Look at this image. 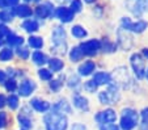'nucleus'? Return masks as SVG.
<instances>
[{
	"label": "nucleus",
	"instance_id": "obj_1",
	"mask_svg": "<svg viewBox=\"0 0 148 130\" xmlns=\"http://www.w3.org/2000/svg\"><path fill=\"white\" fill-rule=\"evenodd\" d=\"M45 125L47 130H66L68 126V121L62 113L51 112L45 116Z\"/></svg>",
	"mask_w": 148,
	"mask_h": 130
},
{
	"label": "nucleus",
	"instance_id": "obj_2",
	"mask_svg": "<svg viewBox=\"0 0 148 130\" xmlns=\"http://www.w3.org/2000/svg\"><path fill=\"white\" fill-rule=\"evenodd\" d=\"M138 120L139 116L131 108H127V109H123L122 112V118H121V127L123 130H131L134 129L138 125Z\"/></svg>",
	"mask_w": 148,
	"mask_h": 130
},
{
	"label": "nucleus",
	"instance_id": "obj_3",
	"mask_svg": "<svg viewBox=\"0 0 148 130\" xmlns=\"http://www.w3.org/2000/svg\"><path fill=\"white\" fill-rule=\"evenodd\" d=\"M66 32L62 28H55L53 32V43L54 50L59 54L66 53Z\"/></svg>",
	"mask_w": 148,
	"mask_h": 130
},
{
	"label": "nucleus",
	"instance_id": "obj_4",
	"mask_svg": "<svg viewBox=\"0 0 148 130\" xmlns=\"http://www.w3.org/2000/svg\"><path fill=\"white\" fill-rule=\"evenodd\" d=\"M118 99H119V94L115 85H110L108 91H103L100 94V101L102 104H114Z\"/></svg>",
	"mask_w": 148,
	"mask_h": 130
},
{
	"label": "nucleus",
	"instance_id": "obj_5",
	"mask_svg": "<svg viewBox=\"0 0 148 130\" xmlns=\"http://www.w3.org/2000/svg\"><path fill=\"white\" fill-rule=\"evenodd\" d=\"M79 47H80L81 53L85 54V55H95V54H97V51L100 50L101 43H100V41H97V40H90V41H87V42L81 43Z\"/></svg>",
	"mask_w": 148,
	"mask_h": 130
},
{
	"label": "nucleus",
	"instance_id": "obj_6",
	"mask_svg": "<svg viewBox=\"0 0 148 130\" xmlns=\"http://www.w3.org/2000/svg\"><path fill=\"white\" fill-rule=\"evenodd\" d=\"M131 65L135 71V75H136L139 79H142V78L144 76V71H145V63H144V61H143V58L140 57L139 54H134L131 57Z\"/></svg>",
	"mask_w": 148,
	"mask_h": 130
},
{
	"label": "nucleus",
	"instance_id": "obj_7",
	"mask_svg": "<svg viewBox=\"0 0 148 130\" xmlns=\"http://www.w3.org/2000/svg\"><path fill=\"white\" fill-rule=\"evenodd\" d=\"M115 120H117V114H115V112L112 109L102 110V112L97 113V116H96V121H97L100 125L113 124V122H115Z\"/></svg>",
	"mask_w": 148,
	"mask_h": 130
},
{
	"label": "nucleus",
	"instance_id": "obj_8",
	"mask_svg": "<svg viewBox=\"0 0 148 130\" xmlns=\"http://www.w3.org/2000/svg\"><path fill=\"white\" fill-rule=\"evenodd\" d=\"M122 25L125 26L126 29H129L131 32H135V33H142L144 29H147L148 24L145 21H136V23H132L130 21V19H123L122 20Z\"/></svg>",
	"mask_w": 148,
	"mask_h": 130
},
{
	"label": "nucleus",
	"instance_id": "obj_9",
	"mask_svg": "<svg viewBox=\"0 0 148 130\" xmlns=\"http://www.w3.org/2000/svg\"><path fill=\"white\" fill-rule=\"evenodd\" d=\"M53 9H54V7L51 3H43L37 7L36 14L38 16V19H46V17L53 14Z\"/></svg>",
	"mask_w": 148,
	"mask_h": 130
},
{
	"label": "nucleus",
	"instance_id": "obj_10",
	"mask_svg": "<svg viewBox=\"0 0 148 130\" xmlns=\"http://www.w3.org/2000/svg\"><path fill=\"white\" fill-rule=\"evenodd\" d=\"M56 17H58L60 21H63V23H70L71 20L73 19V13L72 11H71L70 8H66V7H60V8L56 9L55 12Z\"/></svg>",
	"mask_w": 148,
	"mask_h": 130
},
{
	"label": "nucleus",
	"instance_id": "obj_11",
	"mask_svg": "<svg viewBox=\"0 0 148 130\" xmlns=\"http://www.w3.org/2000/svg\"><path fill=\"white\" fill-rule=\"evenodd\" d=\"M34 89H36V83L33 80H24L18 87V91H20L18 94L21 96H29Z\"/></svg>",
	"mask_w": 148,
	"mask_h": 130
},
{
	"label": "nucleus",
	"instance_id": "obj_12",
	"mask_svg": "<svg viewBox=\"0 0 148 130\" xmlns=\"http://www.w3.org/2000/svg\"><path fill=\"white\" fill-rule=\"evenodd\" d=\"M30 105L37 110V112H42V113L50 109V104H49L47 101L41 100V99H33L30 101Z\"/></svg>",
	"mask_w": 148,
	"mask_h": 130
},
{
	"label": "nucleus",
	"instance_id": "obj_13",
	"mask_svg": "<svg viewBox=\"0 0 148 130\" xmlns=\"http://www.w3.org/2000/svg\"><path fill=\"white\" fill-rule=\"evenodd\" d=\"M93 82L97 85L101 84H112V78H110L109 74L106 72H97L93 78Z\"/></svg>",
	"mask_w": 148,
	"mask_h": 130
},
{
	"label": "nucleus",
	"instance_id": "obj_14",
	"mask_svg": "<svg viewBox=\"0 0 148 130\" xmlns=\"http://www.w3.org/2000/svg\"><path fill=\"white\" fill-rule=\"evenodd\" d=\"M73 105H75L76 108H79L80 110H85V112L89 109L88 100L84 96H80V95H75V96H73Z\"/></svg>",
	"mask_w": 148,
	"mask_h": 130
},
{
	"label": "nucleus",
	"instance_id": "obj_15",
	"mask_svg": "<svg viewBox=\"0 0 148 130\" xmlns=\"http://www.w3.org/2000/svg\"><path fill=\"white\" fill-rule=\"evenodd\" d=\"M95 63L92 62V61H88V62L83 63V65L79 67V74L80 75H83V76H88V75H90V74L95 71Z\"/></svg>",
	"mask_w": 148,
	"mask_h": 130
},
{
	"label": "nucleus",
	"instance_id": "obj_16",
	"mask_svg": "<svg viewBox=\"0 0 148 130\" xmlns=\"http://www.w3.org/2000/svg\"><path fill=\"white\" fill-rule=\"evenodd\" d=\"M53 110L54 112H58V113L63 114V113H70L71 108H70V105H68V102L66 101V100H60L58 104H55L53 107Z\"/></svg>",
	"mask_w": 148,
	"mask_h": 130
},
{
	"label": "nucleus",
	"instance_id": "obj_17",
	"mask_svg": "<svg viewBox=\"0 0 148 130\" xmlns=\"http://www.w3.org/2000/svg\"><path fill=\"white\" fill-rule=\"evenodd\" d=\"M13 14L20 17H29L32 16V9L28 6H17L16 8H13Z\"/></svg>",
	"mask_w": 148,
	"mask_h": 130
},
{
	"label": "nucleus",
	"instance_id": "obj_18",
	"mask_svg": "<svg viewBox=\"0 0 148 130\" xmlns=\"http://www.w3.org/2000/svg\"><path fill=\"white\" fill-rule=\"evenodd\" d=\"M18 122H20V126L23 127L24 130H29L32 127L30 118H29V116L25 114V113H20L18 114Z\"/></svg>",
	"mask_w": 148,
	"mask_h": 130
},
{
	"label": "nucleus",
	"instance_id": "obj_19",
	"mask_svg": "<svg viewBox=\"0 0 148 130\" xmlns=\"http://www.w3.org/2000/svg\"><path fill=\"white\" fill-rule=\"evenodd\" d=\"M23 29H25L29 33L36 32V30H38V23H37L36 20H26L25 23L23 24Z\"/></svg>",
	"mask_w": 148,
	"mask_h": 130
},
{
	"label": "nucleus",
	"instance_id": "obj_20",
	"mask_svg": "<svg viewBox=\"0 0 148 130\" xmlns=\"http://www.w3.org/2000/svg\"><path fill=\"white\" fill-rule=\"evenodd\" d=\"M33 61L37 65H43L47 62V57L45 54H42L41 51H36V53H33Z\"/></svg>",
	"mask_w": 148,
	"mask_h": 130
},
{
	"label": "nucleus",
	"instance_id": "obj_21",
	"mask_svg": "<svg viewBox=\"0 0 148 130\" xmlns=\"http://www.w3.org/2000/svg\"><path fill=\"white\" fill-rule=\"evenodd\" d=\"M7 42H8L11 46H16V45H21V43L24 42V40H23V37H18V36H16V34H12L11 33L8 36Z\"/></svg>",
	"mask_w": 148,
	"mask_h": 130
},
{
	"label": "nucleus",
	"instance_id": "obj_22",
	"mask_svg": "<svg viewBox=\"0 0 148 130\" xmlns=\"http://www.w3.org/2000/svg\"><path fill=\"white\" fill-rule=\"evenodd\" d=\"M83 55H84V54L81 53L80 47L72 49V50H71V53H70V58H71V61H73V62H77V61H80L81 58H83Z\"/></svg>",
	"mask_w": 148,
	"mask_h": 130
},
{
	"label": "nucleus",
	"instance_id": "obj_23",
	"mask_svg": "<svg viewBox=\"0 0 148 130\" xmlns=\"http://www.w3.org/2000/svg\"><path fill=\"white\" fill-rule=\"evenodd\" d=\"M49 65H50V68L53 71H60L63 68V62L56 59V58H53V59L49 61Z\"/></svg>",
	"mask_w": 148,
	"mask_h": 130
},
{
	"label": "nucleus",
	"instance_id": "obj_24",
	"mask_svg": "<svg viewBox=\"0 0 148 130\" xmlns=\"http://www.w3.org/2000/svg\"><path fill=\"white\" fill-rule=\"evenodd\" d=\"M12 57H13V51H12L11 49L5 47V49H3V50L0 51V61H1V62L9 61Z\"/></svg>",
	"mask_w": 148,
	"mask_h": 130
},
{
	"label": "nucleus",
	"instance_id": "obj_25",
	"mask_svg": "<svg viewBox=\"0 0 148 130\" xmlns=\"http://www.w3.org/2000/svg\"><path fill=\"white\" fill-rule=\"evenodd\" d=\"M72 34L75 37H77V38H83V37L87 36V30L80 25H75L72 28Z\"/></svg>",
	"mask_w": 148,
	"mask_h": 130
},
{
	"label": "nucleus",
	"instance_id": "obj_26",
	"mask_svg": "<svg viewBox=\"0 0 148 130\" xmlns=\"http://www.w3.org/2000/svg\"><path fill=\"white\" fill-rule=\"evenodd\" d=\"M29 45L34 49H41L43 46V41L39 37H30L29 38Z\"/></svg>",
	"mask_w": 148,
	"mask_h": 130
},
{
	"label": "nucleus",
	"instance_id": "obj_27",
	"mask_svg": "<svg viewBox=\"0 0 148 130\" xmlns=\"http://www.w3.org/2000/svg\"><path fill=\"white\" fill-rule=\"evenodd\" d=\"M7 102H8L11 109H16V108L18 107V97H17L16 95H11V96L8 97V100H7Z\"/></svg>",
	"mask_w": 148,
	"mask_h": 130
},
{
	"label": "nucleus",
	"instance_id": "obj_28",
	"mask_svg": "<svg viewBox=\"0 0 148 130\" xmlns=\"http://www.w3.org/2000/svg\"><path fill=\"white\" fill-rule=\"evenodd\" d=\"M13 19V12L3 11L0 12V21H11Z\"/></svg>",
	"mask_w": 148,
	"mask_h": 130
},
{
	"label": "nucleus",
	"instance_id": "obj_29",
	"mask_svg": "<svg viewBox=\"0 0 148 130\" xmlns=\"http://www.w3.org/2000/svg\"><path fill=\"white\" fill-rule=\"evenodd\" d=\"M38 75H39V78H41V79H43V80H50L51 79V71L46 70V68L39 70L38 71Z\"/></svg>",
	"mask_w": 148,
	"mask_h": 130
},
{
	"label": "nucleus",
	"instance_id": "obj_30",
	"mask_svg": "<svg viewBox=\"0 0 148 130\" xmlns=\"http://www.w3.org/2000/svg\"><path fill=\"white\" fill-rule=\"evenodd\" d=\"M81 1L80 0H72V3H71V11L72 13H76V12H80L81 11Z\"/></svg>",
	"mask_w": 148,
	"mask_h": 130
},
{
	"label": "nucleus",
	"instance_id": "obj_31",
	"mask_svg": "<svg viewBox=\"0 0 148 130\" xmlns=\"http://www.w3.org/2000/svg\"><path fill=\"white\" fill-rule=\"evenodd\" d=\"M97 87H98V85L96 84L93 80H90V82H87V83H85V85H84V88H85L88 92H95V91L97 89Z\"/></svg>",
	"mask_w": 148,
	"mask_h": 130
},
{
	"label": "nucleus",
	"instance_id": "obj_32",
	"mask_svg": "<svg viewBox=\"0 0 148 130\" xmlns=\"http://www.w3.org/2000/svg\"><path fill=\"white\" fill-rule=\"evenodd\" d=\"M17 54H18V55L23 58V59H28V57H29V50H28L26 47H18V50H17Z\"/></svg>",
	"mask_w": 148,
	"mask_h": 130
},
{
	"label": "nucleus",
	"instance_id": "obj_33",
	"mask_svg": "<svg viewBox=\"0 0 148 130\" xmlns=\"http://www.w3.org/2000/svg\"><path fill=\"white\" fill-rule=\"evenodd\" d=\"M5 88L8 91H11V92H13L14 89H16V82H14L13 79L8 80V82H5Z\"/></svg>",
	"mask_w": 148,
	"mask_h": 130
},
{
	"label": "nucleus",
	"instance_id": "obj_34",
	"mask_svg": "<svg viewBox=\"0 0 148 130\" xmlns=\"http://www.w3.org/2000/svg\"><path fill=\"white\" fill-rule=\"evenodd\" d=\"M60 85H62V82L60 80H53V82L50 83V88L53 91H59V88H60Z\"/></svg>",
	"mask_w": 148,
	"mask_h": 130
},
{
	"label": "nucleus",
	"instance_id": "obj_35",
	"mask_svg": "<svg viewBox=\"0 0 148 130\" xmlns=\"http://www.w3.org/2000/svg\"><path fill=\"white\" fill-rule=\"evenodd\" d=\"M100 130H118L114 124H103L100 126Z\"/></svg>",
	"mask_w": 148,
	"mask_h": 130
},
{
	"label": "nucleus",
	"instance_id": "obj_36",
	"mask_svg": "<svg viewBox=\"0 0 148 130\" xmlns=\"http://www.w3.org/2000/svg\"><path fill=\"white\" fill-rule=\"evenodd\" d=\"M142 118H143V125H142V126H147V125H148V108L143 109Z\"/></svg>",
	"mask_w": 148,
	"mask_h": 130
},
{
	"label": "nucleus",
	"instance_id": "obj_37",
	"mask_svg": "<svg viewBox=\"0 0 148 130\" xmlns=\"http://www.w3.org/2000/svg\"><path fill=\"white\" fill-rule=\"evenodd\" d=\"M7 125V114L4 112H0V129H3Z\"/></svg>",
	"mask_w": 148,
	"mask_h": 130
},
{
	"label": "nucleus",
	"instance_id": "obj_38",
	"mask_svg": "<svg viewBox=\"0 0 148 130\" xmlns=\"http://www.w3.org/2000/svg\"><path fill=\"white\" fill-rule=\"evenodd\" d=\"M79 84V79H77V76H71L70 78V83H68V85H70L71 88H73L75 85H77Z\"/></svg>",
	"mask_w": 148,
	"mask_h": 130
},
{
	"label": "nucleus",
	"instance_id": "obj_39",
	"mask_svg": "<svg viewBox=\"0 0 148 130\" xmlns=\"http://www.w3.org/2000/svg\"><path fill=\"white\" fill-rule=\"evenodd\" d=\"M18 4V0H5L4 1V6L5 7H16Z\"/></svg>",
	"mask_w": 148,
	"mask_h": 130
},
{
	"label": "nucleus",
	"instance_id": "obj_40",
	"mask_svg": "<svg viewBox=\"0 0 148 130\" xmlns=\"http://www.w3.org/2000/svg\"><path fill=\"white\" fill-rule=\"evenodd\" d=\"M0 34H1V36H9V34H11V32H9V29L7 28V26H4V25H0Z\"/></svg>",
	"mask_w": 148,
	"mask_h": 130
},
{
	"label": "nucleus",
	"instance_id": "obj_41",
	"mask_svg": "<svg viewBox=\"0 0 148 130\" xmlns=\"http://www.w3.org/2000/svg\"><path fill=\"white\" fill-rule=\"evenodd\" d=\"M103 45H106V49H105L106 51H109V53H110V51H114L115 46L113 45V43H110L109 41H105V42H103ZM105 50H103V51H105Z\"/></svg>",
	"mask_w": 148,
	"mask_h": 130
},
{
	"label": "nucleus",
	"instance_id": "obj_42",
	"mask_svg": "<svg viewBox=\"0 0 148 130\" xmlns=\"http://www.w3.org/2000/svg\"><path fill=\"white\" fill-rule=\"evenodd\" d=\"M71 130H87V127L84 126L83 124H75Z\"/></svg>",
	"mask_w": 148,
	"mask_h": 130
},
{
	"label": "nucleus",
	"instance_id": "obj_43",
	"mask_svg": "<svg viewBox=\"0 0 148 130\" xmlns=\"http://www.w3.org/2000/svg\"><path fill=\"white\" fill-rule=\"evenodd\" d=\"M7 82V74L4 71H0V83H5Z\"/></svg>",
	"mask_w": 148,
	"mask_h": 130
},
{
	"label": "nucleus",
	"instance_id": "obj_44",
	"mask_svg": "<svg viewBox=\"0 0 148 130\" xmlns=\"http://www.w3.org/2000/svg\"><path fill=\"white\" fill-rule=\"evenodd\" d=\"M5 105V97L4 95H0V108H3Z\"/></svg>",
	"mask_w": 148,
	"mask_h": 130
},
{
	"label": "nucleus",
	"instance_id": "obj_45",
	"mask_svg": "<svg viewBox=\"0 0 148 130\" xmlns=\"http://www.w3.org/2000/svg\"><path fill=\"white\" fill-rule=\"evenodd\" d=\"M143 55H144V57H148V49H143Z\"/></svg>",
	"mask_w": 148,
	"mask_h": 130
},
{
	"label": "nucleus",
	"instance_id": "obj_46",
	"mask_svg": "<svg viewBox=\"0 0 148 130\" xmlns=\"http://www.w3.org/2000/svg\"><path fill=\"white\" fill-rule=\"evenodd\" d=\"M3 37L4 36H1V34H0V46L3 45V42H4V41H3Z\"/></svg>",
	"mask_w": 148,
	"mask_h": 130
},
{
	"label": "nucleus",
	"instance_id": "obj_47",
	"mask_svg": "<svg viewBox=\"0 0 148 130\" xmlns=\"http://www.w3.org/2000/svg\"><path fill=\"white\" fill-rule=\"evenodd\" d=\"M85 1H87V3H93L95 0H85Z\"/></svg>",
	"mask_w": 148,
	"mask_h": 130
},
{
	"label": "nucleus",
	"instance_id": "obj_48",
	"mask_svg": "<svg viewBox=\"0 0 148 130\" xmlns=\"http://www.w3.org/2000/svg\"><path fill=\"white\" fill-rule=\"evenodd\" d=\"M0 6H4V0H0Z\"/></svg>",
	"mask_w": 148,
	"mask_h": 130
},
{
	"label": "nucleus",
	"instance_id": "obj_49",
	"mask_svg": "<svg viewBox=\"0 0 148 130\" xmlns=\"http://www.w3.org/2000/svg\"><path fill=\"white\" fill-rule=\"evenodd\" d=\"M147 79H148V70H147Z\"/></svg>",
	"mask_w": 148,
	"mask_h": 130
},
{
	"label": "nucleus",
	"instance_id": "obj_50",
	"mask_svg": "<svg viewBox=\"0 0 148 130\" xmlns=\"http://www.w3.org/2000/svg\"><path fill=\"white\" fill-rule=\"evenodd\" d=\"M25 1H32V0H25Z\"/></svg>",
	"mask_w": 148,
	"mask_h": 130
}]
</instances>
